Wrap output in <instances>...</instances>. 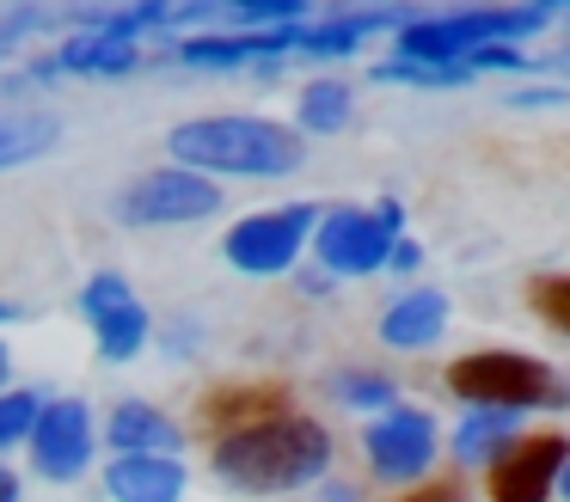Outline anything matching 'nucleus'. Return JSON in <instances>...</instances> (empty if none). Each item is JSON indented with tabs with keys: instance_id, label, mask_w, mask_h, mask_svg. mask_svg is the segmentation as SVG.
<instances>
[{
	"instance_id": "nucleus-1",
	"label": "nucleus",
	"mask_w": 570,
	"mask_h": 502,
	"mask_svg": "<svg viewBox=\"0 0 570 502\" xmlns=\"http://www.w3.org/2000/svg\"><path fill=\"white\" fill-rule=\"evenodd\" d=\"M332 465V435H325L313 416H264V423L227 429L215 441V472L239 490H301Z\"/></svg>"
},
{
	"instance_id": "nucleus-2",
	"label": "nucleus",
	"mask_w": 570,
	"mask_h": 502,
	"mask_svg": "<svg viewBox=\"0 0 570 502\" xmlns=\"http://www.w3.org/2000/svg\"><path fill=\"white\" fill-rule=\"evenodd\" d=\"M173 159L185 171H227V178H283L307 159L301 135H288L283 122H264V117H197V122H178L166 135Z\"/></svg>"
},
{
	"instance_id": "nucleus-3",
	"label": "nucleus",
	"mask_w": 570,
	"mask_h": 502,
	"mask_svg": "<svg viewBox=\"0 0 570 502\" xmlns=\"http://www.w3.org/2000/svg\"><path fill=\"white\" fill-rule=\"evenodd\" d=\"M564 7V0H528V7H484V12H454V19H417L405 24L399 49L405 61H423V68H454L472 49L491 43H521V37L546 31V19Z\"/></svg>"
},
{
	"instance_id": "nucleus-4",
	"label": "nucleus",
	"mask_w": 570,
	"mask_h": 502,
	"mask_svg": "<svg viewBox=\"0 0 570 502\" xmlns=\"http://www.w3.org/2000/svg\"><path fill=\"white\" fill-rule=\"evenodd\" d=\"M448 386L460 392L466 404H484V411H521V404H564V386L546 362L515 350H479L460 355L448 367Z\"/></svg>"
},
{
	"instance_id": "nucleus-5",
	"label": "nucleus",
	"mask_w": 570,
	"mask_h": 502,
	"mask_svg": "<svg viewBox=\"0 0 570 502\" xmlns=\"http://www.w3.org/2000/svg\"><path fill=\"white\" fill-rule=\"evenodd\" d=\"M313 245H320V264L337 276H374L399 245V203L332 208L325 220H313Z\"/></svg>"
},
{
	"instance_id": "nucleus-6",
	"label": "nucleus",
	"mask_w": 570,
	"mask_h": 502,
	"mask_svg": "<svg viewBox=\"0 0 570 502\" xmlns=\"http://www.w3.org/2000/svg\"><path fill=\"white\" fill-rule=\"evenodd\" d=\"M222 208V190L197 171L173 166V171H148L117 196V215L129 227H178V220H209Z\"/></svg>"
},
{
	"instance_id": "nucleus-7",
	"label": "nucleus",
	"mask_w": 570,
	"mask_h": 502,
	"mask_svg": "<svg viewBox=\"0 0 570 502\" xmlns=\"http://www.w3.org/2000/svg\"><path fill=\"white\" fill-rule=\"evenodd\" d=\"M313 220H320V208H313V203L246 215L234 233H227V264L246 269V276H276V269H288V264H295V252L313 239Z\"/></svg>"
},
{
	"instance_id": "nucleus-8",
	"label": "nucleus",
	"mask_w": 570,
	"mask_h": 502,
	"mask_svg": "<svg viewBox=\"0 0 570 502\" xmlns=\"http://www.w3.org/2000/svg\"><path fill=\"white\" fill-rule=\"evenodd\" d=\"M31 460H38L43 478L68 484V478L87 472L92 460V416L80 398H56V404H38L31 416Z\"/></svg>"
},
{
	"instance_id": "nucleus-9",
	"label": "nucleus",
	"mask_w": 570,
	"mask_h": 502,
	"mask_svg": "<svg viewBox=\"0 0 570 502\" xmlns=\"http://www.w3.org/2000/svg\"><path fill=\"white\" fill-rule=\"evenodd\" d=\"M564 435H528L509 441V453L491 465V502H546L552 484L564 478Z\"/></svg>"
},
{
	"instance_id": "nucleus-10",
	"label": "nucleus",
	"mask_w": 570,
	"mask_h": 502,
	"mask_svg": "<svg viewBox=\"0 0 570 502\" xmlns=\"http://www.w3.org/2000/svg\"><path fill=\"white\" fill-rule=\"evenodd\" d=\"M80 313L92 318L99 350L111 355V362L141 355V343H148V313H141V301L129 294L124 276H92L87 288H80Z\"/></svg>"
},
{
	"instance_id": "nucleus-11",
	"label": "nucleus",
	"mask_w": 570,
	"mask_h": 502,
	"mask_svg": "<svg viewBox=\"0 0 570 502\" xmlns=\"http://www.w3.org/2000/svg\"><path fill=\"white\" fill-rule=\"evenodd\" d=\"M368 460L381 478H423L435 460V423L423 411H386L368 423Z\"/></svg>"
},
{
	"instance_id": "nucleus-12",
	"label": "nucleus",
	"mask_w": 570,
	"mask_h": 502,
	"mask_svg": "<svg viewBox=\"0 0 570 502\" xmlns=\"http://www.w3.org/2000/svg\"><path fill=\"white\" fill-rule=\"evenodd\" d=\"M117 502H178L185 496V465L166 460V453H124V460L105 472Z\"/></svg>"
},
{
	"instance_id": "nucleus-13",
	"label": "nucleus",
	"mask_w": 570,
	"mask_h": 502,
	"mask_svg": "<svg viewBox=\"0 0 570 502\" xmlns=\"http://www.w3.org/2000/svg\"><path fill=\"white\" fill-rule=\"evenodd\" d=\"M448 325V301L435 288H411L405 301L386 306L381 318V343H393V350H423V343H435Z\"/></svg>"
},
{
	"instance_id": "nucleus-14",
	"label": "nucleus",
	"mask_w": 570,
	"mask_h": 502,
	"mask_svg": "<svg viewBox=\"0 0 570 502\" xmlns=\"http://www.w3.org/2000/svg\"><path fill=\"white\" fill-rule=\"evenodd\" d=\"M111 441L124 453H166V447H178V429L166 423L154 404H117L111 411Z\"/></svg>"
},
{
	"instance_id": "nucleus-15",
	"label": "nucleus",
	"mask_w": 570,
	"mask_h": 502,
	"mask_svg": "<svg viewBox=\"0 0 570 502\" xmlns=\"http://www.w3.org/2000/svg\"><path fill=\"white\" fill-rule=\"evenodd\" d=\"M62 68H80V73H124V68H136V43H129L124 31H92V37H80V43H68L62 49Z\"/></svg>"
},
{
	"instance_id": "nucleus-16",
	"label": "nucleus",
	"mask_w": 570,
	"mask_h": 502,
	"mask_svg": "<svg viewBox=\"0 0 570 502\" xmlns=\"http://www.w3.org/2000/svg\"><path fill=\"white\" fill-rule=\"evenodd\" d=\"M62 135L56 117H0V166H26V159H43Z\"/></svg>"
},
{
	"instance_id": "nucleus-17",
	"label": "nucleus",
	"mask_w": 570,
	"mask_h": 502,
	"mask_svg": "<svg viewBox=\"0 0 570 502\" xmlns=\"http://www.w3.org/2000/svg\"><path fill=\"white\" fill-rule=\"evenodd\" d=\"M509 441H515V411H479V416H466V429L454 435V453L472 465H484V460H497V447H509Z\"/></svg>"
},
{
	"instance_id": "nucleus-18",
	"label": "nucleus",
	"mask_w": 570,
	"mask_h": 502,
	"mask_svg": "<svg viewBox=\"0 0 570 502\" xmlns=\"http://www.w3.org/2000/svg\"><path fill=\"white\" fill-rule=\"evenodd\" d=\"M350 122V86L344 80H313L301 98V129L313 135H337Z\"/></svg>"
},
{
	"instance_id": "nucleus-19",
	"label": "nucleus",
	"mask_w": 570,
	"mask_h": 502,
	"mask_svg": "<svg viewBox=\"0 0 570 502\" xmlns=\"http://www.w3.org/2000/svg\"><path fill=\"white\" fill-rule=\"evenodd\" d=\"M283 411V386H246V392H222L209 398V416L227 429H246V423H264V416Z\"/></svg>"
},
{
	"instance_id": "nucleus-20",
	"label": "nucleus",
	"mask_w": 570,
	"mask_h": 502,
	"mask_svg": "<svg viewBox=\"0 0 570 502\" xmlns=\"http://www.w3.org/2000/svg\"><path fill=\"white\" fill-rule=\"evenodd\" d=\"M31 416H38V398L31 392H7L0 398V447H13L19 435H31Z\"/></svg>"
},
{
	"instance_id": "nucleus-21",
	"label": "nucleus",
	"mask_w": 570,
	"mask_h": 502,
	"mask_svg": "<svg viewBox=\"0 0 570 502\" xmlns=\"http://www.w3.org/2000/svg\"><path fill=\"white\" fill-rule=\"evenodd\" d=\"M570 282H558V276H546L540 282V313L552 318V331H570Z\"/></svg>"
},
{
	"instance_id": "nucleus-22",
	"label": "nucleus",
	"mask_w": 570,
	"mask_h": 502,
	"mask_svg": "<svg viewBox=\"0 0 570 502\" xmlns=\"http://www.w3.org/2000/svg\"><path fill=\"white\" fill-rule=\"evenodd\" d=\"M344 398L350 404H393V386H386V380L381 374H350V386H344Z\"/></svg>"
},
{
	"instance_id": "nucleus-23",
	"label": "nucleus",
	"mask_w": 570,
	"mask_h": 502,
	"mask_svg": "<svg viewBox=\"0 0 570 502\" xmlns=\"http://www.w3.org/2000/svg\"><path fill=\"white\" fill-rule=\"evenodd\" d=\"M405 502H460V484H423V490H411Z\"/></svg>"
},
{
	"instance_id": "nucleus-24",
	"label": "nucleus",
	"mask_w": 570,
	"mask_h": 502,
	"mask_svg": "<svg viewBox=\"0 0 570 502\" xmlns=\"http://www.w3.org/2000/svg\"><path fill=\"white\" fill-rule=\"evenodd\" d=\"M0 502H19V478L7 472V465H0Z\"/></svg>"
},
{
	"instance_id": "nucleus-25",
	"label": "nucleus",
	"mask_w": 570,
	"mask_h": 502,
	"mask_svg": "<svg viewBox=\"0 0 570 502\" xmlns=\"http://www.w3.org/2000/svg\"><path fill=\"white\" fill-rule=\"evenodd\" d=\"M0 374H7V350H0Z\"/></svg>"
},
{
	"instance_id": "nucleus-26",
	"label": "nucleus",
	"mask_w": 570,
	"mask_h": 502,
	"mask_svg": "<svg viewBox=\"0 0 570 502\" xmlns=\"http://www.w3.org/2000/svg\"><path fill=\"white\" fill-rule=\"evenodd\" d=\"M7 43H13V37H7V31H0V49H7Z\"/></svg>"
}]
</instances>
